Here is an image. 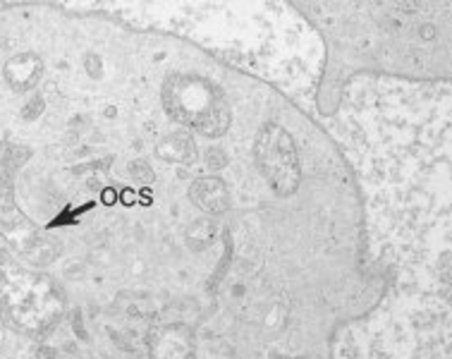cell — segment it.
I'll use <instances>...</instances> for the list:
<instances>
[{
    "label": "cell",
    "instance_id": "obj_1",
    "mask_svg": "<svg viewBox=\"0 0 452 359\" xmlns=\"http://www.w3.org/2000/svg\"><path fill=\"white\" fill-rule=\"evenodd\" d=\"M189 196L206 213H223L230 209V192L218 177H199L189 189Z\"/></svg>",
    "mask_w": 452,
    "mask_h": 359
},
{
    "label": "cell",
    "instance_id": "obj_2",
    "mask_svg": "<svg viewBox=\"0 0 452 359\" xmlns=\"http://www.w3.org/2000/svg\"><path fill=\"white\" fill-rule=\"evenodd\" d=\"M132 177L137 180V182H142V184H151L156 180L153 170H151L149 163H144V161H139V163H132Z\"/></svg>",
    "mask_w": 452,
    "mask_h": 359
},
{
    "label": "cell",
    "instance_id": "obj_3",
    "mask_svg": "<svg viewBox=\"0 0 452 359\" xmlns=\"http://www.w3.org/2000/svg\"><path fill=\"white\" fill-rule=\"evenodd\" d=\"M36 357H38V359H55V352L50 350V347H41Z\"/></svg>",
    "mask_w": 452,
    "mask_h": 359
}]
</instances>
